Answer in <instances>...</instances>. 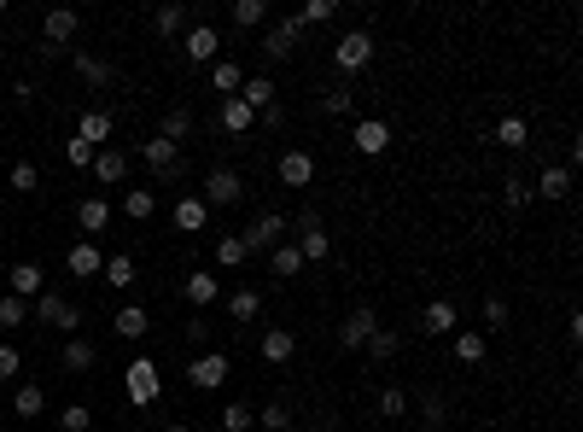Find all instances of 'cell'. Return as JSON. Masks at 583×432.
Wrapping results in <instances>:
<instances>
[{"label":"cell","instance_id":"1","mask_svg":"<svg viewBox=\"0 0 583 432\" xmlns=\"http://www.w3.org/2000/svg\"><path fill=\"white\" fill-rule=\"evenodd\" d=\"M292 216H280V210H263V216H251V228L239 234V246H245V257H257V251H275L280 240H286Z\"/></svg>","mask_w":583,"mask_h":432},{"label":"cell","instance_id":"2","mask_svg":"<svg viewBox=\"0 0 583 432\" xmlns=\"http://www.w3.org/2000/svg\"><path fill=\"white\" fill-rule=\"evenodd\" d=\"M292 228H298V240H292V246H298V257H304V263H327V257H333V240H327V228H321L315 210H304Z\"/></svg>","mask_w":583,"mask_h":432},{"label":"cell","instance_id":"3","mask_svg":"<svg viewBox=\"0 0 583 432\" xmlns=\"http://www.w3.org/2000/svg\"><path fill=\"white\" fill-rule=\"evenodd\" d=\"M333 65L345 70V76L368 70V65H374V35H368V29H350V35H338V47H333Z\"/></svg>","mask_w":583,"mask_h":432},{"label":"cell","instance_id":"4","mask_svg":"<svg viewBox=\"0 0 583 432\" xmlns=\"http://www.w3.org/2000/svg\"><path fill=\"white\" fill-rule=\"evenodd\" d=\"M29 316L42 321V327H65V334H76V327H82V316H76V304H70L65 293H42L35 304H29Z\"/></svg>","mask_w":583,"mask_h":432},{"label":"cell","instance_id":"5","mask_svg":"<svg viewBox=\"0 0 583 432\" xmlns=\"http://www.w3.org/2000/svg\"><path fill=\"white\" fill-rule=\"evenodd\" d=\"M140 158H146V169H152L158 182H169V176H181V146L164 135H152L146 146H140Z\"/></svg>","mask_w":583,"mask_h":432},{"label":"cell","instance_id":"6","mask_svg":"<svg viewBox=\"0 0 583 432\" xmlns=\"http://www.w3.org/2000/svg\"><path fill=\"white\" fill-rule=\"evenodd\" d=\"M128 404H158V363L152 357H135V363H128Z\"/></svg>","mask_w":583,"mask_h":432},{"label":"cell","instance_id":"7","mask_svg":"<svg viewBox=\"0 0 583 432\" xmlns=\"http://www.w3.org/2000/svg\"><path fill=\"white\" fill-rule=\"evenodd\" d=\"M374 327H379V310H374V304L350 310V316H345V327H338V345H345V350H361L368 339H374Z\"/></svg>","mask_w":583,"mask_h":432},{"label":"cell","instance_id":"8","mask_svg":"<svg viewBox=\"0 0 583 432\" xmlns=\"http://www.w3.org/2000/svg\"><path fill=\"white\" fill-rule=\"evenodd\" d=\"M228 374H234V363H228L222 350H205V357H193V368H187V380H193L198 391H216Z\"/></svg>","mask_w":583,"mask_h":432},{"label":"cell","instance_id":"9","mask_svg":"<svg viewBox=\"0 0 583 432\" xmlns=\"http://www.w3.org/2000/svg\"><path fill=\"white\" fill-rule=\"evenodd\" d=\"M76 29H82V18L70 12V6H53V12L42 18V35H47V47H42V53H58L65 42H76Z\"/></svg>","mask_w":583,"mask_h":432},{"label":"cell","instance_id":"10","mask_svg":"<svg viewBox=\"0 0 583 432\" xmlns=\"http://www.w3.org/2000/svg\"><path fill=\"white\" fill-rule=\"evenodd\" d=\"M257 357H263L268 368H286L292 357H298V334H292V327H268V334L257 339Z\"/></svg>","mask_w":583,"mask_h":432},{"label":"cell","instance_id":"11","mask_svg":"<svg viewBox=\"0 0 583 432\" xmlns=\"http://www.w3.org/2000/svg\"><path fill=\"white\" fill-rule=\"evenodd\" d=\"M181 53L193 59V65H216V59H222V35H216L210 24H193V29H187V42H181Z\"/></svg>","mask_w":583,"mask_h":432},{"label":"cell","instance_id":"12","mask_svg":"<svg viewBox=\"0 0 583 432\" xmlns=\"http://www.w3.org/2000/svg\"><path fill=\"white\" fill-rule=\"evenodd\" d=\"M239 199H245V182L234 169H210L205 176V205H239Z\"/></svg>","mask_w":583,"mask_h":432},{"label":"cell","instance_id":"13","mask_svg":"<svg viewBox=\"0 0 583 432\" xmlns=\"http://www.w3.org/2000/svg\"><path fill=\"white\" fill-rule=\"evenodd\" d=\"M304 42V24H298V18H280L275 29H268V42H263V53L268 59H292V47Z\"/></svg>","mask_w":583,"mask_h":432},{"label":"cell","instance_id":"14","mask_svg":"<svg viewBox=\"0 0 583 432\" xmlns=\"http://www.w3.org/2000/svg\"><path fill=\"white\" fill-rule=\"evenodd\" d=\"M350 140H356V153H361V158H379V153L391 146V129L379 123V117H361V123H356V135H350Z\"/></svg>","mask_w":583,"mask_h":432},{"label":"cell","instance_id":"15","mask_svg":"<svg viewBox=\"0 0 583 432\" xmlns=\"http://www.w3.org/2000/svg\"><path fill=\"white\" fill-rule=\"evenodd\" d=\"M181 293H187V304L205 310V304H216V298H222V280L210 275V269H193V275L181 280Z\"/></svg>","mask_w":583,"mask_h":432},{"label":"cell","instance_id":"16","mask_svg":"<svg viewBox=\"0 0 583 432\" xmlns=\"http://www.w3.org/2000/svg\"><path fill=\"white\" fill-rule=\"evenodd\" d=\"M275 176H280L286 187H309V182H315V158H309V153H280V169H275Z\"/></svg>","mask_w":583,"mask_h":432},{"label":"cell","instance_id":"17","mask_svg":"<svg viewBox=\"0 0 583 432\" xmlns=\"http://www.w3.org/2000/svg\"><path fill=\"white\" fill-rule=\"evenodd\" d=\"M65 269L76 280H94L99 269H105V257H99V246H88V240H76V246H70V257H65Z\"/></svg>","mask_w":583,"mask_h":432},{"label":"cell","instance_id":"18","mask_svg":"<svg viewBox=\"0 0 583 432\" xmlns=\"http://www.w3.org/2000/svg\"><path fill=\"white\" fill-rule=\"evenodd\" d=\"M449 339H455V363H467V368H478V363H485L490 339L478 334V327H455V334H449Z\"/></svg>","mask_w":583,"mask_h":432},{"label":"cell","instance_id":"19","mask_svg":"<svg viewBox=\"0 0 583 432\" xmlns=\"http://www.w3.org/2000/svg\"><path fill=\"white\" fill-rule=\"evenodd\" d=\"M42 269L35 263H12V275H6V287H12V298H24V304H35V298H42Z\"/></svg>","mask_w":583,"mask_h":432},{"label":"cell","instance_id":"20","mask_svg":"<svg viewBox=\"0 0 583 432\" xmlns=\"http://www.w3.org/2000/svg\"><path fill=\"white\" fill-rule=\"evenodd\" d=\"M420 327H426V334H438V339H449V334L461 327V321H455V304H449V298H431L426 316H420Z\"/></svg>","mask_w":583,"mask_h":432},{"label":"cell","instance_id":"21","mask_svg":"<svg viewBox=\"0 0 583 432\" xmlns=\"http://www.w3.org/2000/svg\"><path fill=\"white\" fill-rule=\"evenodd\" d=\"M531 193H537V199H566L571 193V169L566 164H542V176H537Z\"/></svg>","mask_w":583,"mask_h":432},{"label":"cell","instance_id":"22","mask_svg":"<svg viewBox=\"0 0 583 432\" xmlns=\"http://www.w3.org/2000/svg\"><path fill=\"white\" fill-rule=\"evenodd\" d=\"M123 216H128V223H152V216H158V193H152V187H128V193H123Z\"/></svg>","mask_w":583,"mask_h":432},{"label":"cell","instance_id":"23","mask_svg":"<svg viewBox=\"0 0 583 432\" xmlns=\"http://www.w3.org/2000/svg\"><path fill=\"white\" fill-rule=\"evenodd\" d=\"M94 176H99L105 187H117V182L128 176V153H123V146H105V153L94 158Z\"/></svg>","mask_w":583,"mask_h":432},{"label":"cell","instance_id":"24","mask_svg":"<svg viewBox=\"0 0 583 432\" xmlns=\"http://www.w3.org/2000/svg\"><path fill=\"white\" fill-rule=\"evenodd\" d=\"M228 316H234L239 327H251V321L263 316V293H257V287H239V293L228 298Z\"/></svg>","mask_w":583,"mask_h":432},{"label":"cell","instance_id":"25","mask_svg":"<svg viewBox=\"0 0 583 432\" xmlns=\"http://www.w3.org/2000/svg\"><path fill=\"white\" fill-rule=\"evenodd\" d=\"M239 82H245V70H239L234 59H216V65H210V88H216L222 99H234V94H239Z\"/></svg>","mask_w":583,"mask_h":432},{"label":"cell","instance_id":"26","mask_svg":"<svg viewBox=\"0 0 583 432\" xmlns=\"http://www.w3.org/2000/svg\"><path fill=\"white\" fill-rule=\"evenodd\" d=\"M239 99H245L251 112L263 117L268 106H275V82H268V76H245V82H239Z\"/></svg>","mask_w":583,"mask_h":432},{"label":"cell","instance_id":"27","mask_svg":"<svg viewBox=\"0 0 583 432\" xmlns=\"http://www.w3.org/2000/svg\"><path fill=\"white\" fill-rule=\"evenodd\" d=\"M205 223H210V205H205V199H175V228H181V234H198Z\"/></svg>","mask_w":583,"mask_h":432},{"label":"cell","instance_id":"28","mask_svg":"<svg viewBox=\"0 0 583 432\" xmlns=\"http://www.w3.org/2000/svg\"><path fill=\"white\" fill-rule=\"evenodd\" d=\"M268 269H275V280H298V275H304V257H298V246L280 240V246L268 251Z\"/></svg>","mask_w":583,"mask_h":432},{"label":"cell","instance_id":"29","mask_svg":"<svg viewBox=\"0 0 583 432\" xmlns=\"http://www.w3.org/2000/svg\"><path fill=\"white\" fill-rule=\"evenodd\" d=\"M112 112H82V123H76V140H88V146H99V140H112Z\"/></svg>","mask_w":583,"mask_h":432},{"label":"cell","instance_id":"30","mask_svg":"<svg viewBox=\"0 0 583 432\" xmlns=\"http://www.w3.org/2000/svg\"><path fill=\"white\" fill-rule=\"evenodd\" d=\"M76 223H82L88 234H99V228L112 223V205H105V199H99V193H88L82 205H76Z\"/></svg>","mask_w":583,"mask_h":432},{"label":"cell","instance_id":"31","mask_svg":"<svg viewBox=\"0 0 583 432\" xmlns=\"http://www.w3.org/2000/svg\"><path fill=\"white\" fill-rule=\"evenodd\" d=\"M251 123H257V112H251L239 94H234V99H222V129H228V135H245Z\"/></svg>","mask_w":583,"mask_h":432},{"label":"cell","instance_id":"32","mask_svg":"<svg viewBox=\"0 0 583 432\" xmlns=\"http://www.w3.org/2000/svg\"><path fill=\"white\" fill-rule=\"evenodd\" d=\"M112 327H117L123 339H146V327H152V321H146V310H140V304H123V310H117V321H112Z\"/></svg>","mask_w":583,"mask_h":432},{"label":"cell","instance_id":"33","mask_svg":"<svg viewBox=\"0 0 583 432\" xmlns=\"http://www.w3.org/2000/svg\"><path fill=\"white\" fill-rule=\"evenodd\" d=\"M152 29H158V35H181V29H187V6H181V0L158 6V12H152Z\"/></svg>","mask_w":583,"mask_h":432},{"label":"cell","instance_id":"34","mask_svg":"<svg viewBox=\"0 0 583 432\" xmlns=\"http://www.w3.org/2000/svg\"><path fill=\"white\" fill-rule=\"evenodd\" d=\"M76 76H82V82H94V88H105V82H112V65H105V59H94V53H76Z\"/></svg>","mask_w":583,"mask_h":432},{"label":"cell","instance_id":"35","mask_svg":"<svg viewBox=\"0 0 583 432\" xmlns=\"http://www.w3.org/2000/svg\"><path fill=\"white\" fill-rule=\"evenodd\" d=\"M496 140H501V146H508V153H519V146H525V140H531L525 117H501V123H496Z\"/></svg>","mask_w":583,"mask_h":432},{"label":"cell","instance_id":"36","mask_svg":"<svg viewBox=\"0 0 583 432\" xmlns=\"http://www.w3.org/2000/svg\"><path fill=\"white\" fill-rule=\"evenodd\" d=\"M94 357H99V350L88 345V339H70V345H65V368H70V374H82V368H94Z\"/></svg>","mask_w":583,"mask_h":432},{"label":"cell","instance_id":"37","mask_svg":"<svg viewBox=\"0 0 583 432\" xmlns=\"http://www.w3.org/2000/svg\"><path fill=\"white\" fill-rule=\"evenodd\" d=\"M379 415H385V420H403L408 415V391L403 386H385V391H379Z\"/></svg>","mask_w":583,"mask_h":432},{"label":"cell","instance_id":"38","mask_svg":"<svg viewBox=\"0 0 583 432\" xmlns=\"http://www.w3.org/2000/svg\"><path fill=\"white\" fill-rule=\"evenodd\" d=\"M245 263V246H239V234H222L216 240V269H239Z\"/></svg>","mask_w":583,"mask_h":432},{"label":"cell","instance_id":"39","mask_svg":"<svg viewBox=\"0 0 583 432\" xmlns=\"http://www.w3.org/2000/svg\"><path fill=\"white\" fill-rule=\"evenodd\" d=\"M158 135H164V140H175V146H181V140L193 135V112H181V106H175V112L164 117V129H158Z\"/></svg>","mask_w":583,"mask_h":432},{"label":"cell","instance_id":"40","mask_svg":"<svg viewBox=\"0 0 583 432\" xmlns=\"http://www.w3.org/2000/svg\"><path fill=\"white\" fill-rule=\"evenodd\" d=\"M263 18H268L263 0H234V24H239V29H257Z\"/></svg>","mask_w":583,"mask_h":432},{"label":"cell","instance_id":"41","mask_svg":"<svg viewBox=\"0 0 583 432\" xmlns=\"http://www.w3.org/2000/svg\"><path fill=\"white\" fill-rule=\"evenodd\" d=\"M99 275H105V287H135V263H128V257H105Z\"/></svg>","mask_w":583,"mask_h":432},{"label":"cell","instance_id":"42","mask_svg":"<svg viewBox=\"0 0 583 432\" xmlns=\"http://www.w3.org/2000/svg\"><path fill=\"white\" fill-rule=\"evenodd\" d=\"M12 409H18V415H42V409H47V391L42 386H18Z\"/></svg>","mask_w":583,"mask_h":432},{"label":"cell","instance_id":"43","mask_svg":"<svg viewBox=\"0 0 583 432\" xmlns=\"http://www.w3.org/2000/svg\"><path fill=\"white\" fill-rule=\"evenodd\" d=\"M501 205H508V210H525L531 205V187L519 182V176H501Z\"/></svg>","mask_w":583,"mask_h":432},{"label":"cell","instance_id":"44","mask_svg":"<svg viewBox=\"0 0 583 432\" xmlns=\"http://www.w3.org/2000/svg\"><path fill=\"white\" fill-rule=\"evenodd\" d=\"M397 345H403V339L391 334V327H374V339H368V350H374V363H391V357H397Z\"/></svg>","mask_w":583,"mask_h":432},{"label":"cell","instance_id":"45","mask_svg":"<svg viewBox=\"0 0 583 432\" xmlns=\"http://www.w3.org/2000/svg\"><path fill=\"white\" fill-rule=\"evenodd\" d=\"M12 187H18V193H35V187H42V169L29 164V158H18V164H12Z\"/></svg>","mask_w":583,"mask_h":432},{"label":"cell","instance_id":"46","mask_svg":"<svg viewBox=\"0 0 583 432\" xmlns=\"http://www.w3.org/2000/svg\"><path fill=\"white\" fill-rule=\"evenodd\" d=\"M24 321H29V304L6 293V298H0V327H24Z\"/></svg>","mask_w":583,"mask_h":432},{"label":"cell","instance_id":"47","mask_svg":"<svg viewBox=\"0 0 583 432\" xmlns=\"http://www.w3.org/2000/svg\"><path fill=\"white\" fill-rule=\"evenodd\" d=\"M251 427H257V420H251L245 404H228V409H222V432H251Z\"/></svg>","mask_w":583,"mask_h":432},{"label":"cell","instance_id":"48","mask_svg":"<svg viewBox=\"0 0 583 432\" xmlns=\"http://www.w3.org/2000/svg\"><path fill=\"white\" fill-rule=\"evenodd\" d=\"M333 12H338L333 0H309L304 12H298V24H304V29H309V24H327V18H333Z\"/></svg>","mask_w":583,"mask_h":432},{"label":"cell","instance_id":"49","mask_svg":"<svg viewBox=\"0 0 583 432\" xmlns=\"http://www.w3.org/2000/svg\"><path fill=\"white\" fill-rule=\"evenodd\" d=\"M321 112H327V117H345L350 112V88H327V94H321Z\"/></svg>","mask_w":583,"mask_h":432},{"label":"cell","instance_id":"50","mask_svg":"<svg viewBox=\"0 0 583 432\" xmlns=\"http://www.w3.org/2000/svg\"><path fill=\"white\" fill-rule=\"evenodd\" d=\"M257 420H263V432H286V427H292V409H286V404H268Z\"/></svg>","mask_w":583,"mask_h":432},{"label":"cell","instance_id":"51","mask_svg":"<svg viewBox=\"0 0 583 432\" xmlns=\"http://www.w3.org/2000/svg\"><path fill=\"white\" fill-rule=\"evenodd\" d=\"M65 158H70V164H76V169H94L99 146H88V140H70V146H65Z\"/></svg>","mask_w":583,"mask_h":432},{"label":"cell","instance_id":"52","mask_svg":"<svg viewBox=\"0 0 583 432\" xmlns=\"http://www.w3.org/2000/svg\"><path fill=\"white\" fill-rule=\"evenodd\" d=\"M88 420H94V415H88L82 404H70L65 415H58V432H88Z\"/></svg>","mask_w":583,"mask_h":432},{"label":"cell","instance_id":"53","mask_svg":"<svg viewBox=\"0 0 583 432\" xmlns=\"http://www.w3.org/2000/svg\"><path fill=\"white\" fill-rule=\"evenodd\" d=\"M485 321L501 334V327H508V304H501V298H485Z\"/></svg>","mask_w":583,"mask_h":432},{"label":"cell","instance_id":"54","mask_svg":"<svg viewBox=\"0 0 583 432\" xmlns=\"http://www.w3.org/2000/svg\"><path fill=\"white\" fill-rule=\"evenodd\" d=\"M18 368H24V357H18V350H12V345H0V380H12V374H18Z\"/></svg>","mask_w":583,"mask_h":432},{"label":"cell","instance_id":"55","mask_svg":"<svg viewBox=\"0 0 583 432\" xmlns=\"http://www.w3.org/2000/svg\"><path fill=\"white\" fill-rule=\"evenodd\" d=\"M164 432H187V427H181V420H175V427H164Z\"/></svg>","mask_w":583,"mask_h":432}]
</instances>
